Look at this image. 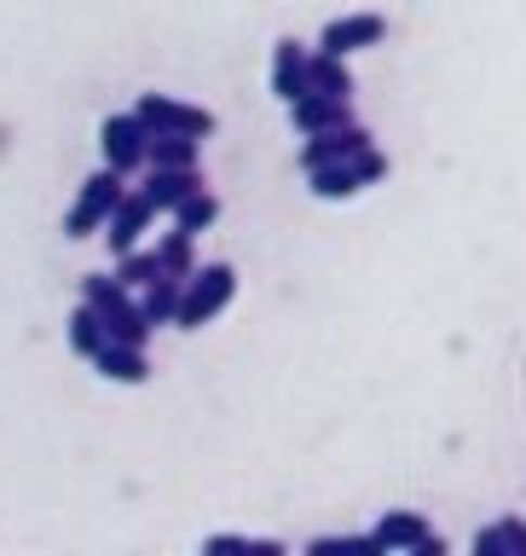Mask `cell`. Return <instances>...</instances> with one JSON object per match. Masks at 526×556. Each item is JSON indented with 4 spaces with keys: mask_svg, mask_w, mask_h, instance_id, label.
Returning <instances> with one entry per match:
<instances>
[{
    "mask_svg": "<svg viewBox=\"0 0 526 556\" xmlns=\"http://www.w3.org/2000/svg\"><path fill=\"white\" fill-rule=\"evenodd\" d=\"M238 295V267L232 261H208L180 278V302H174V325L180 330H203L208 319H220Z\"/></svg>",
    "mask_w": 526,
    "mask_h": 556,
    "instance_id": "6da1fadb",
    "label": "cell"
},
{
    "mask_svg": "<svg viewBox=\"0 0 526 556\" xmlns=\"http://www.w3.org/2000/svg\"><path fill=\"white\" fill-rule=\"evenodd\" d=\"M133 116L145 122L151 134H185V139H208V134L220 128L215 111H203V104H185V99H174V93H139Z\"/></svg>",
    "mask_w": 526,
    "mask_h": 556,
    "instance_id": "7a4b0ae2",
    "label": "cell"
},
{
    "mask_svg": "<svg viewBox=\"0 0 526 556\" xmlns=\"http://www.w3.org/2000/svg\"><path fill=\"white\" fill-rule=\"evenodd\" d=\"M121 174L116 168H99V174H87L81 180V191H76V203H69V215H64V232L69 238H93L99 226H104V215H111V203L121 198Z\"/></svg>",
    "mask_w": 526,
    "mask_h": 556,
    "instance_id": "3957f363",
    "label": "cell"
},
{
    "mask_svg": "<svg viewBox=\"0 0 526 556\" xmlns=\"http://www.w3.org/2000/svg\"><path fill=\"white\" fill-rule=\"evenodd\" d=\"M145 139H151V128H145V122H139L133 111H121V116H104V128H99L104 168H116L121 180H128L133 168H145Z\"/></svg>",
    "mask_w": 526,
    "mask_h": 556,
    "instance_id": "277c9868",
    "label": "cell"
},
{
    "mask_svg": "<svg viewBox=\"0 0 526 556\" xmlns=\"http://www.w3.org/2000/svg\"><path fill=\"white\" fill-rule=\"evenodd\" d=\"M156 215H151V203L139 198V191H121V198L111 203V215H104V226H99V238L111 243V261L116 255H128V250H139V238H145V226H151Z\"/></svg>",
    "mask_w": 526,
    "mask_h": 556,
    "instance_id": "5b68a950",
    "label": "cell"
},
{
    "mask_svg": "<svg viewBox=\"0 0 526 556\" xmlns=\"http://www.w3.org/2000/svg\"><path fill=\"white\" fill-rule=\"evenodd\" d=\"M382 35H388V24H382L376 12H347V17H330V24H324L319 52H336V59H347V52L382 47Z\"/></svg>",
    "mask_w": 526,
    "mask_h": 556,
    "instance_id": "8992f818",
    "label": "cell"
},
{
    "mask_svg": "<svg viewBox=\"0 0 526 556\" xmlns=\"http://www.w3.org/2000/svg\"><path fill=\"white\" fill-rule=\"evenodd\" d=\"M371 146V134L359 128V122H342V128H319V134H307V146H302V168H324V163H347L354 151Z\"/></svg>",
    "mask_w": 526,
    "mask_h": 556,
    "instance_id": "52a82bcc",
    "label": "cell"
},
{
    "mask_svg": "<svg viewBox=\"0 0 526 556\" xmlns=\"http://www.w3.org/2000/svg\"><path fill=\"white\" fill-rule=\"evenodd\" d=\"M93 371L104 382H121V389H139V382H151V359L145 348H128V342H104L93 354Z\"/></svg>",
    "mask_w": 526,
    "mask_h": 556,
    "instance_id": "ba28073f",
    "label": "cell"
},
{
    "mask_svg": "<svg viewBox=\"0 0 526 556\" xmlns=\"http://www.w3.org/2000/svg\"><path fill=\"white\" fill-rule=\"evenodd\" d=\"M342 122H354V104H347V99H330V93H302V99H290V128H295V134L342 128Z\"/></svg>",
    "mask_w": 526,
    "mask_h": 556,
    "instance_id": "9c48e42d",
    "label": "cell"
},
{
    "mask_svg": "<svg viewBox=\"0 0 526 556\" xmlns=\"http://www.w3.org/2000/svg\"><path fill=\"white\" fill-rule=\"evenodd\" d=\"M307 93V47L284 35V41L272 47V99H302Z\"/></svg>",
    "mask_w": 526,
    "mask_h": 556,
    "instance_id": "30bf717a",
    "label": "cell"
},
{
    "mask_svg": "<svg viewBox=\"0 0 526 556\" xmlns=\"http://www.w3.org/2000/svg\"><path fill=\"white\" fill-rule=\"evenodd\" d=\"M197 186H203L197 168H151V180H145V191H139V198L151 203V215H168V208L185 203Z\"/></svg>",
    "mask_w": 526,
    "mask_h": 556,
    "instance_id": "8fae6325",
    "label": "cell"
},
{
    "mask_svg": "<svg viewBox=\"0 0 526 556\" xmlns=\"http://www.w3.org/2000/svg\"><path fill=\"white\" fill-rule=\"evenodd\" d=\"M307 93H330V99H354V70L336 52H307Z\"/></svg>",
    "mask_w": 526,
    "mask_h": 556,
    "instance_id": "7c38bea8",
    "label": "cell"
},
{
    "mask_svg": "<svg viewBox=\"0 0 526 556\" xmlns=\"http://www.w3.org/2000/svg\"><path fill=\"white\" fill-rule=\"evenodd\" d=\"M197 151H203V139L151 134V139H145V168H197Z\"/></svg>",
    "mask_w": 526,
    "mask_h": 556,
    "instance_id": "4fadbf2b",
    "label": "cell"
},
{
    "mask_svg": "<svg viewBox=\"0 0 526 556\" xmlns=\"http://www.w3.org/2000/svg\"><path fill=\"white\" fill-rule=\"evenodd\" d=\"M423 533H428V521L416 516V510H382V521H376L371 539H376L382 551H411Z\"/></svg>",
    "mask_w": 526,
    "mask_h": 556,
    "instance_id": "5bb4252c",
    "label": "cell"
},
{
    "mask_svg": "<svg viewBox=\"0 0 526 556\" xmlns=\"http://www.w3.org/2000/svg\"><path fill=\"white\" fill-rule=\"evenodd\" d=\"M168 215H174V232H191V238H197V232H208V226L220 220V198H215L208 186H197L185 203H174Z\"/></svg>",
    "mask_w": 526,
    "mask_h": 556,
    "instance_id": "9a60e30c",
    "label": "cell"
},
{
    "mask_svg": "<svg viewBox=\"0 0 526 556\" xmlns=\"http://www.w3.org/2000/svg\"><path fill=\"white\" fill-rule=\"evenodd\" d=\"M307 191L312 198H324V203H336V198H359V174H354V163H324V168H307Z\"/></svg>",
    "mask_w": 526,
    "mask_h": 556,
    "instance_id": "2e32d148",
    "label": "cell"
},
{
    "mask_svg": "<svg viewBox=\"0 0 526 556\" xmlns=\"http://www.w3.org/2000/svg\"><path fill=\"white\" fill-rule=\"evenodd\" d=\"M64 337H69V348H76L81 359H93L99 348L111 342V337H104V319H99V313L87 307V302H81V307H69V325H64Z\"/></svg>",
    "mask_w": 526,
    "mask_h": 556,
    "instance_id": "e0dca14e",
    "label": "cell"
},
{
    "mask_svg": "<svg viewBox=\"0 0 526 556\" xmlns=\"http://www.w3.org/2000/svg\"><path fill=\"white\" fill-rule=\"evenodd\" d=\"M475 556H526V521L503 516L498 528L475 533Z\"/></svg>",
    "mask_w": 526,
    "mask_h": 556,
    "instance_id": "ac0fdd59",
    "label": "cell"
},
{
    "mask_svg": "<svg viewBox=\"0 0 526 556\" xmlns=\"http://www.w3.org/2000/svg\"><path fill=\"white\" fill-rule=\"evenodd\" d=\"M81 302H87V307H93V313H99V319H111V313H116V307H128V302H133V295H128V290H121V285H116V278H111V273H87V278H81Z\"/></svg>",
    "mask_w": 526,
    "mask_h": 556,
    "instance_id": "d6986e66",
    "label": "cell"
},
{
    "mask_svg": "<svg viewBox=\"0 0 526 556\" xmlns=\"http://www.w3.org/2000/svg\"><path fill=\"white\" fill-rule=\"evenodd\" d=\"M174 302H180V278L156 273L151 285H145V295H139V313H145L151 330H156V325H174Z\"/></svg>",
    "mask_w": 526,
    "mask_h": 556,
    "instance_id": "ffe728a7",
    "label": "cell"
},
{
    "mask_svg": "<svg viewBox=\"0 0 526 556\" xmlns=\"http://www.w3.org/2000/svg\"><path fill=\"white\" fill-rule=\"evenodd\" d=\"M104 337H111V342H128V348H145V342H151V319L139 313V302H128V307H116L111 319H104Z\"/></svg>",
    "mask_w": 526,
    "mask_h": 556,
    "instance_id": "44dd1931",
    "label": "cell"
},
{
    "mask_svg": "<svg viewBox=\"0 0 526 556\" xmlns=\"http://www.w3.org/2000/svg\"><path fill=\"white\" fill-rule=\"evenodd\" d=\"M208 556H284V545L278 539H249V533H215L203 539Z\"/></svg>",
    "mask_w": 526,
    "mask_h": 556,
    "instance_id": "7402d4cb",
    "label": "cell"
},
{
    "mask_svg": "<svg viewBox=\"0 0 526 556\" xmlns=\"http://www.w3.org/2000/svg\"><path fill=\"white\" fill-rule=\"evenodd\" d=\"M307 556H388V551H382L371 533H324L307 545Z\"/></svg>",
    "mask_w": 526,
    "mask_h": 556,
    "instance_id": "603a6c76",
    "label": "cell"
},
{
    "mask_svg": "<svg viewBox=\"0 0 526 556\" xmlns=\"http://www.w3.org/2000/svg\"><path fill=\"white\" fill-rule=\"evenodd\" d=\"M197 261H191V232H168L163 243H156V273L163 278H185Z\"/></svg>",
    "mask_w": 526,
    "mask_h": 556,
    "instance_id": "cb8c5ba5",
    "label": "cell"
},
{
    "mask_svg": "<svg viewBox=\"0 0 526 556\" xmlns=\"http://www.w3.org/2000/svg\"><path fill=\"white\" fill-rule=\"evenodd\" d=\"M116 285L121 290H145L151 278H156V250H128V255H116Z\"/></svg>",
    "mask_w": 526,
    "mask_h": 556,
    "instance_id": "d4e9b609",
    "label": "cell"
},
{
    "mask_svg": "<svg viewBox=\"0 0 526 556\" xmlns=\"http://www.w3.org/2000/svg\"><path fill=\"white\" fill-rule=\"evenodd\" d=\"M406 556H446V539H440V533H423Z\"/></svg>",
    "mask_w": 526,
    "mask_h": 556,
    "instance_id": "484cf974",
    "label": "cell"
}]
</instances>
